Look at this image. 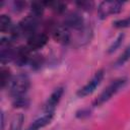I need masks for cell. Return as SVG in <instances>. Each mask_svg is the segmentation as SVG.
<instances>
[{
	"instance_id": "6da1fadb",
	"label": "cell",
	"mask_w": 130,
	"mask_h": 130,
	"mask_svg": "<svg viewBox=\"0 0 130 130\" xmlns=\"http://www.w3.org/2000/svg\"><path fill=\"white\" fill-rule=\"evenodd\" d=\"M17 25H14L11 18L5 14L0 16V43L11 44L19 36Z\"/></svg>"
},
{
	"instance_id": "7a4b0ae2",
	"label": "cell",
	"mask_w": 130,
	"mask_h": 130,
	"mask_svg": "<svg viewBox=\"0 0 130 130\" xmlns=\"http://www.w3.org/2000/svg\"><path fill=\"white\" fill-rule=\"evenodd\" d=\"M9 93L14 99L17 96L25 95L30 86V79L25 73H18L13 76L9 83Z\"/></svg>"
},
{
	"instance_id": "3957f363",
	"label": "cell",
	"mask_w": 130,
	"mask_h": 130,
	"mask_svg": "<svg viewBox=\"0 0 130 130\" xmlns=\"http://www.w3.org/2000/svg\"><path fill=\"white\" fill-rule=\"evenodd\" d=\"M127 79L122 77V78H118L115 79L114 81H112L101 93L100 95L95 99V101L93 102V106L99 107L102 106L103 104H105L106 102H108L110 99H112L113 95H115L121 88H123V86L126 84Z\"/></svg>"
},
{
	"instance_id": "277c9868",
	"label": "cell",
	"mask_w": 130,
	"mask_h": 130,
	"mask_svg": "<svg viewBox=\"0 0 130 130\" xmlns=\"http://www.w3.org/2000/svg\"><path fill=\"white\" fill-rule=\"evenodd\" d=\"M104 76H105L104 70H99V71H96V72L94 73V75H93L82 87H80V88L77 90V92H76L77 96H79V98H84V96H86V95L91 94V93L96 89V87L102 83V81H103V79H104Z\"/></svg>"
},
{
	"instance_id": "5b68a950",
	"label": "cell",
	"mask_w": 130,
	"mask_h": 130,
	"mask_svg": "<svg viewBox=\"0 0 130 130\" xmlns=\"http://www.w3.org/2000/svg\"><path fill=\"white\" fill-rule=\"evenodd\" d=\"M123 3L120 1H103L98 7V15L101 19H105L110 15L117 14L122 10Z\"/></svg>"
},
{
	"instance_id": "8992f818",
	"label": "cell",
	"mask_w": 130,
	"mask_h": 130,
	"mask_svg": "<svg viewBox=\"0 0 130 130\" xmlns=\"http://www.w3.org/2000/svg\"><path fill=\"white\" fill-rule=\"evenodd\" d=\"M38 25H39V17L32 14H28L19 21L17 27L20 35H25L28 38L37 32L36 30L38 28Z\"/></svg>"
},
{
	"instance_id": "52a82bcc",
	"label": "cell",
	"mask_w": 130,
	"mask_h": 130,
	"mask_svg": "<svg viewBox=\"0 0 130 130\" xmlns=\"http://www.w3.org/2000/svg\"><path fill=\"white\" fill-rule=\"evenodd\" d=\"M52 35H53V39L57 43L62 44V45H66V44L70 43L71 39H72L70 29L64 24H59V25L55 26Z\"/></svg>"
},
{
	"instance_id": "ba28073f",
	"label": "cell",
	"mask_w": 130,
	"mask_h": 130,
	"mask_svg": "<svg viewBox=\"0 0 130 130\" xmlns=\"http://www.w3.org/2000/svg\"><path fill=\"white\" fill-rule=\"evenodd\" d=\"M48 42V36L44 32H36L27 38L26 47L30 51H36L42 49Z\"/></svg>"
},
{
	"instance_id": "9c48e42d",
	"label": "cell",
	"mask_w": 130,
	"mask_h": 130,
	"mask_svg": "<svg viewBox=\"0 0 130 130\" xmlns=\"http://www.w3.org/2000/svg\"><path fill=\"white\" fill-rule=\"evenodd\" d=\"M63 24L66 25L69 29H74V30H78L85 25L83 17L78 12H70L69 14H67Z\"/></svg>"
},
{
	"instance_id": "30bf717a",
	"label": "cell",
	"mask_w": 130,
	"mask_h": 130,
	"mask_svg": "<svg viewBox=\"0 0 130 130\" xmlns=\"http://www.w3.org/2000/svg\"><path fill=\"white\" fill-rule=\"evenodd\" d=\"M64 93V88L63 87H58L56 88L51 94L50 96L48 98L46 104H45V107H44V110L46 112H54L55 111V108L57 107V105L59 104V102L61 101V98Z\"/></svg>"
},
{
	"instance_id": "8fae6325",
	"label": "cell",
	"mask_w": 130,
	"mask_h": 130,
	"mask_svg": "<svg viewBox=\"0 0 130 130\" xmlns=\"http://www.w3.org/2000/svg\"><path fill=\"white\" fill-rule=\"evenodd\" d=\"M31 51L25 46V47H19L15 50V54H14V62L18 65V66H23L27 63L30 62L31 59V55H30Z\"/></svg>"
},
{
	"instance_id": "7c38bea8",
	"label": "cell",
	"mask_w": 130,
	"mask_h": 130,
	"mask_svg": "<svg viewBox=\"0 0 130 130\" xmlns=\"http://www.w3.org/2000/svg\"><path fill=\"white\" fill-rule=\"evenodd\" d=\"M91 36H92L91 28L87 25H84L82 28L76 30V35L73 38V41H74V43H76V45L78 47L83 46V45L87 44L88 42H90Z\"/></svg>"
},
{
	"instance_id": "4fadbf2b",
	"label": "cell",
	"mask_w": 130,
	"mask_h": 130,
	"mask_svg": "<svg viewBox=\"0 0 130 130\" xmlns=\"http://www.w3.org/2000/svg\"><path fill=\"white\" fill-rule=\"evenodd\" d=\"M54 118V112H46L44 115L36 119L26 130H40L41 128H44L45 126L49 125L51 121Z\"/></svg>"
},
{
	"instance_id": "5bb4252c",
	"label": "cell",
	"mask_w": 130,
	"mask_h": 130,
	"mask_svg": "<svg viewBox=\"0 0 130 130\" xmlns=\"http://www.w3.org/2000/svg\"><path fill=\"white\" fill-rule=\"evenodd\" d=\"M45 8H46L45 2H32L30 5V14L40 18V16L44 13Z\"/></svg>"
},
{
	"instance_id": "9a60e30c",
	"label": "cell",
	"mask_w": 130,
	"mask_h": 130,
	"mask_svg": "<svg viewBox=\"0 0 130 130\" xmlns=\"http://www.w3.org/2000/svg\"><path fill=\"white\" fill-rule=\"evenodd\" d=\"M46 6H49L52 10H54L57 13H62L65 11V7L66 5L63 2L60 1H49V2H45Z\"/></svg>"
},
{
	"instance_id": "2e32d148",
	"label": "cell",
	"mask_w": 130,
	"mask_h": 130,
	"mask_svg": "<svg viewBox=\"0 0 130 130\" xmlns=\"http://www.w3.org/2000/svg\"><path fill=\"white\" fill-rule=\"evenodd\" d=\"M11 79H12V77H11L9 69L2 67V69H1V86H2V88H4L6 85H9Z\"/></svg>"
},
{
	"instance_id": "e0dca14e",
	"label": "cell",
	"mask_w": 130,
	"mask_h": 130,
	"mask_svg": "<svg viewBox=\"0 0 130 130\" xmlns=\"http://www.w3.org/2000/svg\"><path fill=\"white\" fill-rule=\"evenodd\" d=\"M29 105V101L25 95L14 98L13 100V107L14 108H24Z\"/></svg>"
},
{
	"instance_id": "ac0fdd59",
	"label": "cell",
	"mask_w": 130,
	"mask_h": 130,
	"mask_svg": "<svg viewBox=\"0 0 130 130\" xmlns=\"http://www.w3.org/2000/svg\"><path fill=\"white\" fill-rule=\"evenodd\" d=\"M123 39H124V35H123V34H120V35L115 39V41L111 44V46L109 47L108 53H113V52H115V51L121 46V44H122V42H123Z\"/></svg>"
},
{
	"instance_id": "d6986e66",
	"label": "cell",
	"mask_w": 130,
	"mask_h": 130,
	"mask_svg": "<svg viewBox=\"0 0 130 130\" xmlns=\"http://www.w3.org/2000/svg\"><path fill=\"white\" fill-rule=\"evenodd\" d=\"M129 59H130V45L125 49V51L123 52V54L118 58L116 64H117L118 66H121V65H123L125 62H127Z\"/></svg>"
},
{
	"instance_id": "ffe728a7",
	"label": "cell",
	"mask_w": 130,
	"mask_h": 130,
	"mask_svg": "<svg viewBox=\"0 0 130 130\" xmlns=\"http://www.w3.org/2000/svg\"><path fill=\"white\" fill-rule=\"evenodd\" d=\"M114 26H116V27H118V28H121V27H128V26H130V15H129L127 18L116 20V21L114 22Z\"/></svg>"
},
{
	"instance_id": "44dd1931",
	"label": "cell",
	"mask_w": 130,
	"mask_h": 130,
	"mask_svg": "<svg viewBox=\"0 0 130 130\" xmlns=\"http://www.w3.org/2000/svg\"><path fill=\"white\" fill-rule=\"evenodd\" d=\"M76 4L78 5L79 8H82L84 10H89L93 6V3L92 2H89V1H81V2H77Z\"/></svg>"
}]
</instances>
